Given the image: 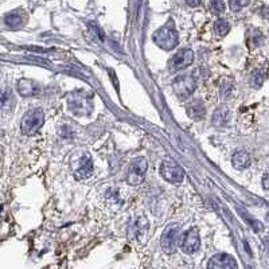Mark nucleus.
Returning <instances> with one entry per match:
<instances>
[{
	"instance_id": "1",
	"label": "nucleus",
	"mask_w": 269,
	"mask_h": 269,
	"mask_svg": "<svg viewBox=\"0 0 269 269\" xmlns=\"http://www.w3.org/2000/svg\"><path fill=\"white\" fill-rule=\"evenodd\" d=\"M66 105L74 116H89L93 111V93L84 89L73 90L66 96Z\"/></svg>"
},
{
	"instance_id": "2",
	"label": "nucleus",
	"mask_w": 269,
	"mask_h": 269,
	"mask_svg": "<svg viewBox=\"0 0 269 269\" xmlns=\"http://www.w3.org/2000/svg\"><path fill=\"white\" fill-rule=\"evenodd\" d=\"M152 39L156 43V46L168 51V50H172L178 45L179 35H178V31H176L175 26L172 24V22H168L167 24H164L163 27H160V29L153 33Z\"/></svg>"
},
{
	"instance_id": "3",
	"label": "nucleus",
	"mask_w": 269,
	"mask_h": 269,
	"mask_svg": "<svg viewBox=\"0 0 269 269\" xmlns=\"http://www.w3.org/2000/svg\"><path fill=\"white\" fill-rule=\"evenodd\" d=\"M45 123V113L41 109H30L29 112L24 113L22 117V123H20V128L22 132L27 136L36 134L42 125Z\"/></svg>"
},
{
	"instance_id": "4",
	"label": "nucleus",
	"mask_w": 269,
	"mask_h": 269,
	"mask_svg": "<svg viewBox=\"0 0 269 269\" xmlns=\"http://www.w3.org/2000/svg\"><path fill=\"white\" fill-rule=\"evenodd\" d=\"M148 162L146 158H136L129 163L128 172H127V183L131 186H139L144 182Z\"/></svg>"
},
{
	"instance_id": "5",
	"label": "nucleus",
	"mask_w": 269,
	"mask_h": 269,
	"mask_svg": "<svg viewBox=\"0 0 269 269\" xmlns=\"http://www.w3.org/2000/svg\"><path fill=\"white\" fill-rule=\"evenodd\" d=\"M197 89V81L191 76L178 77L172 84V90L179 100L186 101L191 97V94Z\"/></svg>"
},
{
	"instance_id": "6",
	"label": "nucleus",
	"mask_w": 269,
	"mask_h": 269,
	"mask_svg": "<svg viewBox=\"0 0 269 269\" xmlns=\"http://www.w3.org/2000/svg\"><path fill=\"white\" fill-rule=\"evenodd\" d=\"M179 225H168L166 230L162 234V240H160V244H162V249L164 251V253L167 254H172L175 253L176 248H178V244H179Z\"/></svg>"
},
{
	"instance_id": "7",
	"label": "nucleus",
	"mask_w": 269,
	"mask_h": 269,
	"mask_svg": "<svg viewBox=\"0 0 269 269\" xmlns=\"http://www.w3.org/2000/svg\"><path fill=\"white\" fill-rule=\"evenodd\" d=\"M194 62V53L190 49H182L178 53H175L168 61V70L171 73H176V71L183 70L187 66Z\"/></svg>"
},
{
	"instance_id": "8",
	"label": "nucleus",
	"mask_w": 269,
	"mask_h": 269,
	"mask_svg": "<svg viewBox=\"0 0 269 269\" xmlns=\"http://www.w3.org/2000/svg\"><path fill=\"white\" fill-rule=\"evenodd\" d=\"M160 175L164 181L178 185V183H182L185 179V171L179 164L170 162V160H166L160 166Z\"/></svg>"
},
{
	"instance_id": "9",
	"label": "nucleus",
	"mask_w": 269,
	"mask_h": 269,
	"mask_svg": "<svg viewBox=\"0 0 269 269\" xmlns=\"http://www.w3.org/2000/svg\"><path fill=\"white\" fill-rule=\"evenodd\" d=\"M179 245H181L182 251L187 254H193L198 251L199 246H201V237H199L198 229L191 228L190 230H187L179 241Z\"/></svg>"
},
{
	"instance_id": "10",
	"label": "nucleus",
	"mask_w": 269,
	"mask_h": 269,
	"mask_svg": "<svg viewBox=\"0 0 269 269\" xmlns=\"http://www.w3.org/2000/svg\"><path fill=\"white\" fill-rule=\"evenodd\" d=\"M206 269H238L237 261L228 253H217L209 260Z\"/></svg>"
},
{
	"instance_id": "11",
	"label": "nucleus",
	"mask_w": 269,
	"mask_h": 269,
	"mask_svg": "<svg viewBox=\"0 0 269 269\" xmlns=\"http://www.w3.org/2000/svg\"><path fill=\"white\" fill-rule=\"evenodd\" d=\"M186 113L190 118L193 120H203L206 116V106L202 100L195 99L193 101H188L186 104Z\"/></svg>"
},
{
	"instance_id": "12",
	"label": "nucleus",
	"mask_w": 269,
	"mask_h": 269,
	"mask_svg": "<svg viewBox=\"0 0 269 269\" xmlns=\"http://www.w3.org/2000/svg\"><path fill=\"white\" fill-rule=\"evenodd\" d=\"M17 89H18L19 94L22 97H31V96H35V94L39 93V85L36 84L35 81L33 80H29V78H22L19 80L18 84H17Z\"/></svg>"
},
{
	"instance_id": "13",
	"label": "nucleus",
	"mask_w": 269,
	"mask_h": 269,
	"mask_svg": "<svg viewBox=\"0 0 269 269\" xmlns=\"http://www.w3.org/2000/svg\"><path fill=\"white\" fill-rule=\"evenodd\" d=\"M147 229H148V221H147V218L144 216L143 217H137L136 219H134V222L129 225L128 229V235L129 238H140L143 233L146 232Z\"/></svg>"
},
{
	"instance_id": "14",
	"label": "nucleus",
	"mask_w": 269,
	"mask_h": 269,
	"mask_svg": "<svg viewBox=\"0 0 269 269\" xmlns=\"http://www.w3.org/2000/svg\"><path fill=\"white\" fill-rule=\"evenodd\" d=\"M77 178H88L93 174V163H92V159L88 155H82L81 158L78 159V167L74 171Z\"/></svg>"
},
{
	"instance_id": "15",
	"label": "nucleus",
	"mask_w": 269,
	"mask_h": 269,
	"mask_svg": "<svg viewBox=\"0 0 269 269\" xmlns=\"http://www.w3.org/2000/svg\"><path fill=\"white\" fill-rule=\"evenodd\" d=\"M4 23H6L10 29H20V27H23L24 23H26V15L20 11L11 12V14H8L6 18H4Z\"/></svg>"
},
{
	"instance_id": "16",
	"label": "nucleus",
	"mask_w": 269,
	"mask_h": 269,
	"mask_svg": "<svg viewBox=\"0 0 269 269\" xmlns=\"http://www.w3.org/2000/svg\"><path fill=\"white\" fill-rule=\"evenodd\" d=\"M230 118V112H229V108H226L225 105H221L217 108L214 113H213V124L216 127H223L226 125Z\"/></svg>"
},
{
	"instance_id": "17",
	"label": "nucleus",
	"mask_w": 269,
	"mask_h": 269,
	"mask_svg": "<svg viewBox=\"0 0 269 269\" xmlns=\"http://www.w3.org/2000/svg\"><path fill=\"white\" fill-rule=\"evenodd\" d=\"M232 163H233L234 168L237 170H245L251 166V156L246 151H237L232 158Z\"/></svg>"
},
{
	"instance_id": "18",
	"label": "nucleus",
	"mask_w": 269,
	"mask_h": 269,
	"mask_svg": "<svg viewBox=\"0 0 269 269\" xmlns=\"http://www.w3.org/2000/svg\"><path fill=\"white\" fill-rule=\"evenodd\" d=\"M14 105V94L10 89H3L0 90V108L1 109H11Z\"/></svg>"
},
{
	"instance_id": "19",
	"label": "nucleus",
	"mask_w": 269,
	"mask_h": 269,
	"mask_svg": "<svg viewBox=\"0 0 269 269\" xmlns=\"http://www.w3.org/2000/svg\"><path fill=\"white\" fill-rule=\"evenodd\" d=\"M229 30H230V24L225 19H218L216 23H214V31L219 36L226 35L229 33Z\"/></svg>"
},
{
	"instance_id": "20",
	"label": "nucleus",
	"mask_w": 269,
	"mask_h": 269,
	"mask_svg": "<svg viewBox=\"0 0 269 269\" xmlns=\"http://www.w3.org/2000/svg\"><path fill=\"white\" fill-rule=\"evenodd\" d=\"M264 35L261 31L258 30H253L251 34H249V46L251 47H258L263 45Z\"/></svg>"
},
{
	"instance_id": "21",
	"label": "nucleus",
	"mask_w": 269,
	"mask_h": 269,
	"mask_svg": "<svg viewBox=\"0 0 269 269\" xmlns=\"http://www.w3.org/2000/svg\"><path fill=\"white\" fill-rule=\"evenodd\" d=\"M219 86H221L219 92H221L222 99H226V97L230 96L232 90H233V82L230 81V80H228V78H225V80L219 84Z\"/></svg>"
},
{
	"instance_id": "22",
	"label": "nucleus",
	"mask_w": 269,
	"mask_h": 269,
	"mask_svg": "<svg viewBox=\"0 0 269 269\" xmlns=\"http://www.w3.org/2000/svg\"><path fill=\"white\" fill-rule=\"evenodd\" d=\"M210 11L214 14V15H219L225 11V3L223 0H210Z\"/></svg>"
},
{
	"instance_id": "23",
	"label": "nucleus",
	"mask_w": 269,
	"mask_h": 269,
	"mask_svg": "<svg viewBox=\"0 0 269 269\" xmlns=\"http://www.w3.org/2000/svg\"><path fill=\"white\" fill-rule=\"evenodd\" d=\"M251 82L252 85L254 86V88H260L261 85H263L264 82V73L263 71H254L253 74H252V78H251Z\"/></svg>"
},
{
	"instance_id": "24",
	"label": "nucleus",
	"mask_w": 269,
	"mask_h": 269,
	"mask_svg": "<svg viewBox=\"0 0 269 269\" xmlns=\"http://www.w3.org/2000/svg\"><path fill=\"white\" fill-rule=\"evenodd\" d=\"M249 1H251V0H232L230 7H232V10H233V11H238V10H241L242 7L248 6V4H249Z\"/></svg>"
},
{
	"instance_id": "25",
	"label": "nucleus",
	"mask_w": 269,
	"mask_h": 269,
	"mask_svg": "<svg viewBox=\"0 0 269 269\" xmlns=\"http://www.w3.org/2000/svg\"><path fill=\"white\" fill-rule=\"evenodd\" d=\"M186 3H187L190 7H197V6H199L201 0H186Z\"/></svg>"
}]
</instances>
